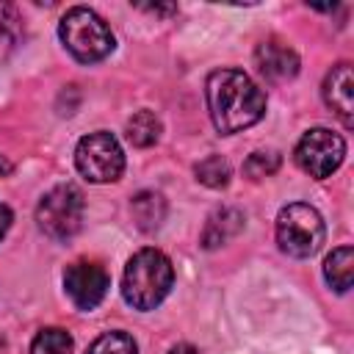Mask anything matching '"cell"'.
<instances>
[{
	"mask_svg": "<svg viewBox=\"0 0 354 354\" xmlns=\"http://www.w3.org/2000/svg\"><path fill=\"white\" fill-rule=\"evenodd\" d=\"M86 216V199L83 191L72 183H61L50 188L36 207L39 230L53 241H69L80 232Z\"/></svg>",
	"mask_w": 354,
	"mask_h": 354,
	"instance_id": "5b68a950",
	"label": "cell"
},
{
	"mask_svg": "<svg viewBox=\"0 0 354 354\" xmlns=\"http://www.w3.org/2000/svg\"><path fill=\"white\" fill-rule=\"evenodd\" d=\"M30 354H72V337L66 329L47 326L33 337Z\"/></svg>",
	"mask_w": 354,
	"mask_h": 354,
	"instance_id": "9a60e30c",
	"label": "cell"
},
{
	"mask_svg": "<svg viewBox=\"0 0 354 354\" xmlns=\"http://www.w3.org/2000/svg\"><path fill=\"white\" fill-rule=\"evenodd\" d=\"M205 100L210 122L221 136L241 133L257 124L266 113L263 88L241 69H216L207 75Z\"/></svg>",
	"mask_w": 354,
	"mask_h": 354,
	"instance_id": "6da1fadb",
	"label": "cell"
},
{
	"mask_svg": "<svg viewBox=\"0 0 354 354\" xmlns=\"http://www.w3.org/2000/svg\"><path fill=\"white\" fill-rule=\"evenodd\" d=\"M324 238H326V227L313 205L293 202L277 213V243L285 254L299 260L313 257L324 246Z\"/></svg>",
	"mask_w": 354,
	"mask_h": 354,
	"instance_id": "277c9868",
	"label": "cell"
},
{
	"mask_svg": "<svg viewBox=\"0 0 354 354\" xmlns=\"http://www.w3.org/2000/svg\"><path fill=\"white\" fill-rule=\"evenodd\" d=\"M174 285L171 260L158 249L136 252L122 277V296L133 310H155Z\"/></svg>",
	"mask_w": 354,
	"mask_h": 354,
	"instance_id": "7a4b0ae2",
	"label": "cell"
},
{
	"mask_svg": "<svg viewBox=\"0 0 354 354\" xmlns=\"http://www.w3.org/2000/svg\"><path fill=\"white\" fill-rule=\"evenodd\" d=\"M19 41V17L17 8L8 3H0V64L8 61V55L14 53Z\"/></svg>",
	"mask_w": 354,
	"mask_h": 354,
	"instance_id": "e0dca14e",
	"label": "cell"
},
{
	"mask_svg": "<svg viewBox=\"0 0 354 354\" xmlns=\"http://www.w3.org/2000/svg\"><path fill=\"white\" fill-rule=\"evenodd\" d=\"M166 354H199V351H196L191 343H177V346H174V348H169Z\"/></svg>",
	"mask_w": 354,
	"mask_h": 354,
	"instance_id": "44dd1931",
	"label": "cell"
},
{
	"mask_svg": "<svg viewBox=\"0 0 354 354\" xmlns=\"http://www.w3.org/2000/svg\"><path fill=\"white\" fill-rule=\"evenodd\" d=\"M86 354H138V346L127 332H105L88 346Z\"/></svg>",
	"mask_w": 354,
	"mask_h": 354,
	"instance_id": "ac0fdd59",
	"label": "cell"
},
{
	"mask_svg": "<svg viewBox=\"0 0 354 354\" xmlns=\"http://www.w3.org/2000/svg\"><path fill=\"white\" fill-rule=\"evenodd\" d=\"M58 36L69 50V55L80 64H97L108 58L116 47V39L108 22L94 8H86V6H75L61 17Z\"/></svg>",
	"mask_w": 354,
	"mask_h": 354,
	"instance_id": "3957f363",
	"label": "cell"
},
{
	"mask_svg": "<svg viewBox=\"0 0 354 354\" xmlns=\"http://www.w3.org/2000/svg\"><path fill=\"white\" fill-rule=\"evenodd\" d=\"M75 166L88 183H113L124 171V152L116 136L97 130L77 141Z\"/></svg>",
	"mask_w": 354,
	"mask_h": 354,
	"instance_id": "8992f818",
	"label": "cell"
},
{
	"mask_svg": "<svg viewBox=\"0 0 354 354\" xmlns=\"http://www.w3.org/2000/svg\"><path fill=\"white\" fill-rule=\"evenodd\" d=\"M324 102L337 113V119L351 127L354 124V75L351 64H337L324 77Z\"/></svg>",
	"mask_w": 354,
	"mask_h": 354,
	"instance_id": "30bf717a",
	"label": "cell"
},
{
	"mask_svg": "<svg viewBox=\"0 0 354 354\" xmlns=\"http://www.w3.org/2000/svg\"><path fill=\"white\" fill-rule=\"evenodd\" d=\"M130 207H133V218H136L138 230H144V232L158 230L160 221L166 218V202H163V196L155 194V191H141V194H136L133 202H130Z\"/></svg>",
	"mask_w": 354,
	"mask_h": 354,
	"instance_id": "4fadbf2b",
	"label": "cell"
},
{
	"mask_svg": "<svg viewBox=\"0 0 354 354\" xmlns=\"http://www.w3.org/2000/svg\"><path fill=\"white\" fill-rule=\"evenodd\" d=\"M194 174L207 188H224L230 183V163L221 155H207L194 166Z\"/></svg>",
	"mask_w": 354,
	"mask_h": 354,
	"instance_id": "2e32d148",
	"label": "cell"
},
{
	"mask_svg": "<svg viewBox=\"0 0 354 354\" xmlns=\"http://www.w3.org/2000/svg\"><path fill=\"white\" fill-rule=\"evenodd\" d=\"M0 346H3V337H0Z\"/></svg>",
	"mask_w": 354,
	"mask_h": 354,
	"instance_id": "7402d4cb",
	"label": "cell"
},
{
	"mask_svg": "<svg viewBox=\"0 0 354 354\" xmlns=\"http://www.w3.org/2000/svg\"><path fill=\"white\" fill-rule=\"evenodd\" d=\"M124 133H127V141H130L133 147H152V144L160 138V119H158L152 111L141 108V111H136V113L127 119Z\"/></svg>",
	"mask_w": 354,
	"mask_h": 354,
	"instance_id": "5bb4252c",
	"label": "cell"
},
{
	"mask_svg": "<svg viewBox=\"0 0 354 354\" xmlns=\"http://www.w3.org/2000/svg\"><path fill=\"white\" fill-rule=\"evenodd\" d=\"M111 288V277L105 266L97 260H75L64 271V290L77 310H94Z\"/></svg>",
	"mask_w": 354,
	"mask_h": 354,
	"instance_id": "ba28073f",
	"label": "cell"
},
{
	"mask_svg": "<svg viewBox=\"0 0 354 354\" xmlns=\"http://www.w3.org/2000/svg\"><path fill=\"white\" fill-rule=\"evenodd\" d=\"M8 227H11V210L0 202V241L6 238V232H8Z\"/></svg>",
	"mask_w": 354,
	"mask_h": 354,
	"instance_id": "ffe728a7",
	"label": "cell"
},
{
	"mask_svg": "<svg viewBox=\"0 0 354 354\" xmlns=\"http://www.w3.org/2000/svg\"><path fill=\"white\" fill-rule=\"evenodd\" d=\"M293 158L304 174H310L315 180H326L340 169V163L346 158V141H343V136H337L326 127H313L299 138Z\"/></svg>",
	"mask_w": 354,
	"mask_h": 354,
	"instance_id": "52a82bcc",
	"label": "cell"
},
{
	"mask_svg": "<svg viewBox=\"0 0 354 354\" xmlns=\"http://www.w3.org/2000/svg\"><path fill=\"white\" fill-rule=\"evenodd\" d=\"M254 66L268 83H285L299 72V55L279 39H266L254 50Z\"/></svg>",
	"mask_w": 354,
	"mask_h": 354,
	"instance_id": "9c48e42d",
	"label": "cell"
},
{
	"mask_svg": "<svg viewBox=\"0 0 354 354\" xmlns=\"http://www.w3.org/2000/svg\"><path fill=\"white\" fill-rule=\"evenodd\" d=\"M279 155L274 152V149H257V152H252L249 158H246V163H243V174L249 177V180H263V177H271L277 169H279Z\"/></svg>",
	"mask_w": 354,
	"mask_h": 354,
	"instance_id": "d6986e66",
	"label": "cell"
},
{
	"mask_svg": "<svg viewBox=\"0 0 354 354\" xmlns=\"http://www.w3.org/2000/svg\"><path fill=\"white\" fill-rule=\"evenodd\" d=\"M324 277L332 290L346 293L354 279V249L351 246H337L332 254L324 260Z\"/></svg>",
	"mask_w": 354,
	"mask_h": 354,
	"instance_id": "7c38bea8",
	"label": "cell"
},
{
	"mask_svg": "<svg viewBox=\"0 0 354 354\" xmlns=\"http://www.w3.org/2000/svg\"><path fill=\"white\" fill-rule=\"evenodd\" d=\"M241 230H243V213L238 207H218L207 216V224L202 230V246L218 249L230 238H235Z\"/></svg>",
	"mask_w": 354,
	"mask_h": 354,
	"instance_id": "8fae6325",
	"label": "cell"
}]
</instances>
